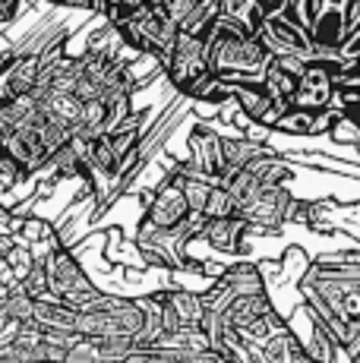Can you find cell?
Wrapping results in <instances>:
<instances>
[{
    "label": "cell",
    "instance_id": "cell-13",
    "mask_svg": "<svg viewBox=\"0 0 360 363\" xmlns=\"http://www.w3.org/2000/svg\"><path fill=\"white\" fill-rule=\"evenodd\" d=\"M190 158H193L190 164L196 167V171H203L206 177L215 180L221 171V136L215 130L199 123V127L190 133Z\"/></svg>",
    "mask_w": 360,
    "mask_h": 363
},
{
    "label": "cell",
    "instance_id": "cell-5",
    "mask_svg": "<svg viewBox=\"0 0 360 363\" xmlns=\"http://www.w3.org/2000/svg\"><path fill=\"white\" fill-rule=\"evenodd\" d=\"M45 272H47V291L57 300L70 303L73 310H79V306H86L89 300L101 294V288H95V281L86 275V269L79 265V259L73 256V250L67 243L45 259Z\"/></svg>",
    "mask_w": 360,
    "mask_h": 363
},
{
    "label": "cell",
    "instance_id": "cell-14",
    "mask_svg": "<svg viewBox=\"0 0 360 363\" xmlns=\"http://www.w3.org/2000/svg\"><path fill=\"white\" fill-rule=\"evenodd\" d=\"M32 323L41 329H60V332H76V310L54 294L32 300Z\"/></svg>",
    "mask_w": 360,
    "mask_h": 363
},
{
    "label": "cell",
    "instance_id": "cell-17",
    "mask_svg": "<svg viewBox=\"0 0 360 363\" xmlns=\"http://www.w3.org/2000/svg\"><path fill=\"white\" fill-rule=\"evenodd\" d=\"M234 212V206H231V196L225 193V186H212L209 190V199H206V206H203V215L206 218H215V215H231Z\"/></svg>",
    "mask_w": 360,
    "mask_h": 363
},
{
    "label": "cell",
    "instance_id": "cell-16",
    "mask_svg": "<svg viewBox=\"0 0 360 363\" xmlns=\"http://www.w3.org/2000/svg\"><path fill=\"white\" fill-rule=\"evenodd\" d=\"M19 288H23V294H29L32 300L51 294V291H47V272H45V262H35V265H32V269L26 272V278L19 281Z\"/></svg>",
    "mask_w": 360,
    "mask_h": 363
},
{
    "label": "cell",
    "instance_id": "cell-10",
    "mask_svg": "<svg viewBox=\"0 0 360 363\" xmlns=\"http://www.w3.org/2000/svg\"><path fill=\"white\" fill-rule=\"evenodd\" d=\"M332 101V69L320 60H307L303 73L297 76V86L291 92V108L325 111Z\"/></svg>",
    "mask_w": 360,
    "mask_h": 363
},
{
    "label": "cell",
    "instance_id": "cell-12",
    "mask_svg": "<svg viewBox=\"0 0 360 363\" xmlns=\"http://www.w3.org/2000/svg\"><path fill=\"white\" fill-rule=\"evenodd\" d=\"M10 237L16 243H26L35 262H45L54 250L64 247V237H60V231L47 218H38V215H23L16 234H10Z\"/></svg>",
    "mask_w": 360,
    "mask_h": 363
},
{
    "label": "cell",
    "instance_id": "cell-18",
    "mask_svg": "<svg viewBox=\"0 0 360 363\" xmlns=\"http://www.w3.org/2000/svg\"><path fill=\"white\" fill-rule=\"evenodd\" d=\"M0 284H4V281H0ZM4 288H6V284H4Z\"/></svg>",
    "mask_w": 360,
    "mask_h": 363
},
{
    "label": "cell",
    "instance_id": "cell-6",
    "mask_svg": "<svg viewBox=\"0 0 360 363\" xmlns=\"http://www.w3.org/2000/svg\"><path fill=\"white\" fill-rule=\"evenodd\" d=\"M164 76L168 82L177 89V92H190L206 73V57H203V35H193V32H180L174 35V45L168 48V54L162 57Z\"/></svg>",
    "mask_w": 360,
    "mask_h": 363
},
{
    "label": "cell",
    "instance_id": "cell-15",
    "mask_svg": "<svg viewBox=\"0 0 360 363\" xmlns=\"http://www.w3.org/2000/svg\"><path fill=\"white\" fill-rule=\"evenodd\" d=\"M218 13H225L227 19L240 23L250 32L259 29V23L269 16V10H266L262 0H218Z\"/></svg>",
    "mask_w": 360,
    "mask_h": 363
},
{
    "label": "cell",
    "instance_id": "cell-3",
    "mask_svg": "<svg viewBox=\"0 0 360 363\" xmlns=\"http://www.w3.org/2000/svg\"><path fill=\"white\" fill-rule=\"evenodd\" d=\"M108 26L120 35V41L133 51L145 54L152 60H162L168 48L174 45L177 23L168 16L164 6H127V4H108L105 10Z\"/></svg>",
    "mask_w": 360,
    "mask_h": 363
},
{
    "label": "cell",
    "instance_id": "cell-1",
    "mask_svg": "<svg viewBox=\"0 0 360 363\" xmlns=\"http://www.w3.org/2000/svg\"><path fill=\"white\" fill-rule=\"evenodd\" d=\"M300 294L325 323L344 357H360V250L332 253L310 262L300 278Z\"/></svg>",
    "mask_w": 360,
    "mask_h": 363
},
{
    "label": "cell",
    "instance_id": "cell-7",
    "mask_svg": "<svg viewBox=\"0 0 360 363\" xmlns=\"http://www.w3.org/2000/svg\"><path fill=\"white\" fill-rule=\"evenodd\" d=\"M285 325H288V332L294 335L297 345L303 347L307 360H325V363H332V360L342 357L335 338L329 335L325 323L316 316V310L307 303V300H300V303L291 310V316H285Z\"/></svg>",
    "mask_w": 360,
    "mask_h": 363
},
{
    "label": "cell",
    "instance_id": "cell-4",
    "mask_svg": "<svg viewBox=\"0 0 360 363\" xmlns=\"http://www.w3.org/2000/svg\"><path fill=\"white\" fill-rule=\"evenodd\" d=\"M76 332L86 338H130L142 332V300L111 297L101 291L95 300L76 310Z\"/></svg>",
    "mask_w": 360,
    "mask_h": 363
},
{
    "label": "cell",
    "instance_id": "cell-8",
    "mask_svg": "<svg viewBox=\"0 0 360 363\" xmlns=\"http://www.w3.org/2000/svg\"><path fill=\"white\" fill-rule=\"evenodd\" d=\"M0 152L13 158L29 177H38V171L47 162V145L38 133V123H16V127L0 130Z\"/></svg>",
    "mask_w": 360,
    "mask_h": 363
},
{
    "label": "cell",
    "instance_id": "cell-9",
    "mask_svg": "<svg viewBox=\"0 0 360 363\" xmlns=\"http://www.w3.org/2000/svg\"><path fill=\"white\" fill-rule=\"evenodd\" d=\"M152 300L162 306L164 332L199 329V325H203V297H199V291H190V288H164V291H155Z\"/></svg>",
    "mask_w": 360,
    "mask_h": 363
},
{
    "label": "cell",
    "instance_id": "cell-2",
    "mask_svg": "<svg viewBox=\"0 0 360 363\" xmlns=\"http://www.w3.org/2000/svg\"><path fill=\"white\" fill-rule=\"evenodd\" d=\"M203 57L209 73L227 82H259L269 64V51L259 35L218 13L203 32Z\"/></svg>",
    "mask_w": 360,
    "mask_h": 363
},
{
    "label": "cell",
    "instance_id": "cell-11",
    "mask_svg": "<svg viewBox=\"0 0 360 363\" xmlns=\"http://www.w3.org/2000/svg\"><path fill=\"white\" fill-rule=\"evenodd\" d=\"M247 234H250V231H247V221L240 218V215L231 212V215H215V218H206L196 237L209 250H215V253L237 256V253H244V237Z\"/></svg>",
    "mask_w": 360,
    "mask_h": 363
}]
</instances>
